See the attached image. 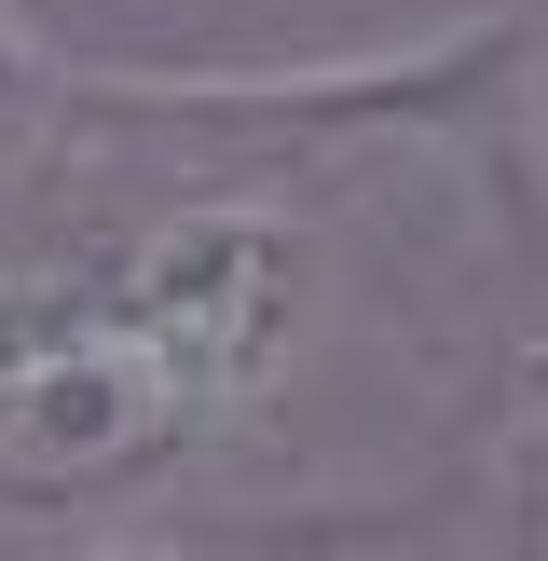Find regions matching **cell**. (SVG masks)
I'll return each mask as SVG.
<instances>
[{"label":"cell","mask_w":548,"mask_h":561,"mask_svg":"<svg viewBox=\"0 0 548 561\" xmlns=\"http://www.w3.org/2000/svg\"><path fill=\"white\" fill-rule=\"evenodd\" d=\"M14 561H233L219 535H192V520L137 507V520H55V535H27Z\"/></svg>","instance_id":"cell-3"},{"label":"cell","mask_w":548,"mask_h":561,"mask_svg":"<svg viewBox=\"0 0 548 561\" xmlns=\"http://www.w3.org/2000/svg\"><path fill=\"white\" fill-rule=\"evenodd\" d=\"M96 261H110L124 329L192 398L206 453L261 438L301 398V356H316V316H329V247L288 192L206 179V192H164V206H124V219H96Z\"/></svg>","instance_id":"cell-2"},{"label":"cell","mask_w":548,"mask_h":561,"mask_svg":"<svg viewBox=\"0 0 548 561\" xmlns=\"http://www.w3.org/2000/svg\"><path fill=\"white\" fill-rule=\"evenodd\" d=\"M192 466H219V453L192 425V398L164 383V356L124 329L96 219L0 233V520L14 535L137 520Z\"/></svg>","instance_id":"cell-1"},{"label":"cell","mask_w":548,"mask_h":561,"mask_svg":"<svg viewBox=\"0 0 548 561\" xmlns=\"http://www.w3.org/2000/svg\"><path fill=\"white\" fill-rule=\"evenodd\" d=\"M27 82H55V55H42V42H27V27H14V14H0V96H27Z\"/></svg>","instance_id":"cell-5"},{"label":"cell","mask_w":548,"mask_h":561,"mask_svg":"<svg viewBox=\"0 0 548 561\" xmlns=\"http://www.w3.org/2000/svg\"><path fill=\"white\" fill-rule=\"evenodd\" d=\"M535 561H548V548H535Z\"/></svg>","instance_id":"cell-6"},{"label":"cell","mask_w":548,"mask_h":561,"mask_svg":"<svg viewBox=\"0 0 548 561\" xmlns=\"http://www.w3.org/2000/svg\"><path fill=\"white\" fill-rule=\"evenodd\" d=\"M507 507H521V535L548 548V383H535V411H521V438H507Z\"/></svg>","instance_id":"cell-4"}]
</instances>
